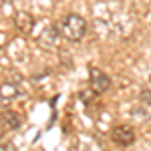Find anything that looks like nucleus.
<instances>
[{
    "label": "nucleus",
    "mask_w": 151,
    "mask_h": 151,
    "mask_svg": "<svg viewBox=\"0 0 151 151\" xmlns=\"http://www.w3.org/2000/svg\"><path fill=\"white\" fill-rule=\"evenodd\" d=\"M60 32L63 36L70 40V42H81L85 32H87V22H85V18H83L81 14H75V12H70L67 14L63 20H60Z\"/></svg>",
    "instance_id": "f257e3e1"
},
{
    "label": "nucleus",
    "mask_w": 151,
    "mask_h": 151,
    "mask_svg": "<svg viewBox=\"0 0 151 151\" xmlns=\"http://www.w3.org/2000/svg\"><path fill=\"white\" fill-rule=\"evenodd\" d=\"M89 87L95 95H103L111 89V79L105 70L97 69V67H91L89 69Z\"/></svg>",
    "instance_id": "f03ea898"
},
{
    "label": "nucleus",
    "mask_w": 151,
    "mask_h": 151,
    "mask_svg": "<svg viewBox=\"0 0 151 151\" xmlns=\"http://www.w3.org/2000/svg\"><path fill=\"white\" fill-rule=\"evenodd\" d=\"M111 139L115 141L117 145H121V147H129V145L135 143V131L129 125H117L111 131Z\"/></svg>",
    "instance_id": "7ed1b4c3"
},
{
    "label": "nucleus",
    "mask_w": 151,
    "mask_h": 151,
    "mask_svg": "<svg viewBox=\"0 0 151 151\" xmlns=\"http://www.w3.org/2000/svg\"><path fill=\"white\" fill-rule=\"evenodd\" d=\"M60 35H63V32H60V26L50 24V26H47V28L42 30V35H40V38H38V42H40L45 48H57Z\"/></svg>",
    "instance_id": "20e7f679"
},
{
    "label": "nucleus",
    "mask_w": 151,
    "mask_h": 151,
    "mask_svg": "<svg viewBox=\"0 0 151 151\" xmlns=\"http://www.w3.org/2000/svg\"><path fill=\"white\" fill-rule=\"evenodd\" d=\"M14 26L18 28V32H22V35H28L30 30H32V26H35V18H32V14L30 12H16L14 14Z\"/></svg>",
    "instance_id": "39448f33"
},
{
    "label": "nucleus",
    "mask_w": 151,
    "mask_h": 151,
    "mask_svg": "<svg viewBox=\"0 0 151 151\" xmlns=\"http://www.w3.org/2000/svg\"><path fill=\"white\" fill-rule=\"evenodd\" d=\"M22 125V117L14 111H2V127L8 129V131H14Z\"/></svg>",
    "instance_id": "423d86ee"
},
{
    "label": "nucleus",
    "mask_w": 151,
    "mask_h": 151,
    "mask_svg": "<svg viewBox=\"0 0 151 151\" xmlns=\"http://www.w3.org/2000/svg\"><path fill=\"white\" fill-rule=\"evenodd\" d=\"M0 95H2V103H8V101L18 97V89L12 83H2V93Z\"/></svg>",
    "instance_id": "0eeeda50"
},
{
    "label": "nucleus",
    "mask_w": 151,
    "mask_h": 151,
    "mask_svg": "<svg viewBox=\"0 0 151 151\" xmlns=\"http://www.w3.org/2000/svg\"><path fill=\"white\" fill-rule=\"evenodd\" d=\"M139 99L143 101V103H149L151 105V91H149V89H143L141 95H139Z\"/></svg>",
    "instance_id": "6e6552de"
},
{
    "label": "nucleus",
    "mask_w": 151,
    "mask_h": 151,
    "mask_svg": "<svg viewBox=\"0 0 151 151\" xmlns=\"http://www.w3.org/2000/svg\"><path fill=\"white\" fill-rule=\"evenodd\" d=\"M2 8H4V14H10V12H12L10 0H2Z\"/></svg>",
    "instance_id": "1a4fd4ad"
},
{
    "label": "nucleus",
    "mask_w": 151,
    "mask_h": 151,
    "mask_svg": "<svg viewBox=\"0 0 151 151\" xmlns=\"http://www.w3.org/2000/svg\"><path fill=\"white\" fill-rule=\"evenodd\" d=\"M149 8H151V0H149Z\"/></svg>",
    "instance_id": "9d476101"
},
{
    "label": "nucleus",
    "mask_w": 151,
    "mask_h": 151,
    "mask_svg": "<svg viewBox=\"0 0 151 151\" xmlns=\"http://www.w3.org/2000/svg\"><path fill=\"white\" fill-rule=\"evenodd\" d=\"M117 151H121V149H117Z\"/></svg>",
    "instance_id": "9b49d317"
}]
</instances>
